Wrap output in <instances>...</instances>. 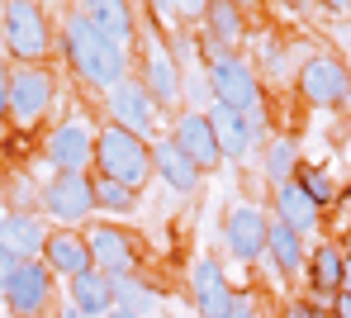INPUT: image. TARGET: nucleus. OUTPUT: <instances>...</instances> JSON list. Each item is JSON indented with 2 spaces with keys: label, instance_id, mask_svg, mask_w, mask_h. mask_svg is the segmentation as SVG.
Masks as SVG:
<instances>
[{
  "label": "nucleus",
  "instance_id": "obj_1",
  "mask_svg": "<svg viewBox=\"0 0 351 318\" xmlns=\"http://www.w3.org/2000/svg\"><path fill=\"white\" fill-rule=\"evenodd\" d=\"M62 53H66L71 71H76L86 86H95V90H114L123 76H133V53L119 48V43H110L81 10H71V14L62 19Z\"/></svg>",
  "mask_w": 351,
  "mask_h": 318
},
{
  "label": "nucleus",
  "instance_id": "obj_2",
  "mask_svg": "<svg viewBox=\"0 0 351 318\" xmlns=\"http://www.w3.org/2000/svg\"><path fill=\"white\" fill-rule=\"evenodd\" d=\"M90 167H95V176H110L138 195L152 181V143L119 124H105L95 128V162Z\"/></svg>",
  "mask_w": 351,
  "mask_h": 318
},
{
  "label": "nucleus",
  "instance_id": "obj_3",
  "mask_svg": "<svg viewBox=\"0 0 351 318\" xmlns=\"http://www.w3.org/2000/svg\"><path fill=\"white\" fill-rule=\"evenodd\" d=\"M204 81H209V95L219 100V105H228V110H242V114H252V110H261L266 105V95H261V76H256V66L247 62V58H237L228 48H219V43H204Z\"/></svg>",
  "mask_w": 351,
  "mask_h": 318
},
{
  "label": "nucleus",
  "instance_id": "obj_4",
  "mask_svg": "<svg viewBox=\"0 0 351 318\" xmlns=\"http://www.w3.org/2000/svg\"><path fill=\"white\" fill-rule=\"evenodd\" d=\"M58 105V76L48 62L10 66V119L19 128H38Z\"/></svg>",
  "mask_w": 351,
  "mask_h": 318
},
{
  "label": "nucleus",
  "instance_id": "obj_5",
  "mask_svg": "<svg viewBox=\"0 0 351 318\" xmlns=\"http://www.w3.org/2000/svg\"><path fill=\"white\" fill-rule=\"evenodd\" d=\"M0 34H5L10 58H19V62H43L53 53V24L43 14V5H34V0H5Z\"/></svg>",
  "mask_w": 351,
  "mask_h": 318
},
{
  "label": "nucleus",
  "instance_id": "obj_6",
  "mask_svg": "<svg viewBox=\"0 0 351 318\" xmlns=\"http://www.w3.org/2000/svg\"><path fill=\"white\" fill-rule=\"evenodd\" d=\"M43 219H53L58 228H81L90 214H95V176L90 171H53L43 181Z\"/></svg>",
  "mask_w": 351,
  "mask_h": 318
},
{
  "label": "nucleus",
  "instance_id": "obj_7",
  "mask_svg": "<svg viewBox=\"0 0 351 318\" xmlns=\"http://www.w3.org/2000/svg\"><path fill=\"white\" fill-rule=\"evenodd\" d=\"M138 38H143V53H138V81H143V90L152 95L157 110H180L185 105V71L176 66L171 48L157 34H143V29H138Z\"/></svg>",
  "mask_w": 351,
  "mask_h": 318
},
{
  "label": "nucleus",
  "instance_id": "obj_8",
  "mask_svg": "<svg viewBox=\"0 0 351 318\" xmlns=\"http://www.w3.org/2000/svg\"><path fill=\"white\" fill-rule=\"evenodd\" d=\"M294 90L313 110H342L351 100V71L337 53H313L308 62H299V71H294Z\"/></svg>",
  "mask_w": 351,
  "mask_h": 318
},
{
  "label": "nucleus",
  "instance_id": "obj_9",
  "mask_svg": "<svg viewBox=\"0 0 351 318\" xmlns=\"http://www.w3.org/2000/svg\"><path fill=\"white\" fill-rule=\"evenodd\" d=\"M86 247H90V266L100 271V276H110V280H123V276H138V238L133 233H123L114 223H90L86 228Z\"/></svg>",
  "mask_w": 351,
  "mask_h": 318
},
{
  "label": "nucleus",
  "instance_id": "obj_10",
  "mask_svg": "<svg viewBox=\"0 0 351 318\" xmlns=\"http://www.w3.org/2000/svg\"><path fill=\"white\" fill-rule=\"evenodd\" d=\"M58 276L43 266V261H19L14 266V276H10V285H5V309L14 318H43L53 309V285Z\"/></svg>",
  "mask_w": 351,
  "mask_h": 318
},
{
  "label": "nucleus",
  "instance_id": "obj_11",
  "mask_svg": "<svg viewBox=\"0 0 351 318\" xmlns=\"http://www.w3.org/2000/svg\"><path fill=\"white\" fill-rule=\"evenodd\" d=\"M105 110H110V124L128 128V133H138V138H147L152 143V133H157V105H152V95L143 90V81L138 76H123L114 90H105Z\"/></svg>",
  "mask_w": 351,
  "mask_h": 318
},
{
  "label": "nucleus",
  "instance_id": "obj_12",
  "mask_svg": "<svg viewBox=\"0 0 351 318\" xmlns=\"http://www.w3.org/2000/svg\"><path fill=\"white\" fill-rule=\"evenodd\" d=\"M43 152H48L53 171H90V162H95V124L81 119V114L62 119V124L48 133Z\"/></svg>",
  "mask_w": 351,
  "mask_h": 318
},
{
  "label": "nucleus",
  "instance_id": "obj_13",
  "mask_svg": "<svg viewBox=\"0 0 351 318\" xmlns=\"http://www.w3.org/2000/svg\"><path fill=\"white\" fill-rule=\"evenodd\" d=\"M266 228H271V214L252 199H242L228 209L223 219V243H228V256L233 261H261L266 256Z\"/></svg>",
  "mask_w": 351,
  "mask_h": 318
},
{
  "label": "nucleus",
  "instance_id": "obj_14",
  "mask_svg": "<svg viewBox=\"0 0 351 318\" xmlns=\"http://www.w3.org/2000/svg\"><path fill=\"white\" fill-rule=\"evenodd\" d=\"M190 299L199 318H228L233 314V285L219 256H199L190 266Z\"/></svg>",
  "mask_w": 351,
  "mask_h": 318
},
{
  "label": "nucleus",
  "instance_id": "obj_15",
  "mask_svg": "<svg viewBox=\"0 0 351 318\" xmlns=\"http://www.w3.org/2000/svg\"><path fill=\"white\" fill-rule=\"evenodd\" d=\"M171 138L176 147L199 167V171H214V167H223V147H219V138H214V128H209V119L199 114V110H180L171 124Z\"/></svg>",
  "mask_w": 351,
  "mask_h": 318
},
{
  "label": "nucleus",
  "instance_id": "obj_16",
  "mask_svg": "<svg viewBox=\"0 0 351 318\" xmlns=\"http://www.w3.org/2000/svg\"><path fill=\"white\" fill-rule=\"evenodd\" d=\"M48 219L34 214V209H10L0 219V247L14 256V261H43V247H48Z\"/></svg>",
  "mask_w": 351,
  "mask_h": 318
},
{
  "label": "nucleus",
  "instance_id": "obj_17",
  "mask_svg": "<svg viewBox=\"0 0 351 318\" xmlns=\"http://www.w3.org/2000/svg\"><path fill=\"white\" fill-rule=\"evenodd\" d=\"M152 176H157L162 186H171L176 195H195V191H199V181H204V171L176 147L167 133L152 138Z\"/></svg>",
  "mask_w": 351,
  "mask_h": 318
},
{
  "label": "nucleus",
  "instance_id": "obj_18",
  "mask_svg": "<svg viewBox=\"0 0 351 318\" xmlns=\"http://www.w3.org/2000/svg\"><path fill=\"white\" fill-rule=\"evenodd\" d=\"M81 14L110 38L119 48H128V43H138V14H133V0H81Z\"/></svg>",
  "mask_w": 351,
  "mask_h": 318
},
{
  "label": "nucleus",
  "instance_id": "obj_19",
  "mask_svg": "<svg viewBox=\"0 0 351 318\" xmlns=\"http://www.w3.org/2000/svg\"><path fill=\"white\" fill-rule=\"evenodd\" d=\"M271 219H280L285 228H294L299 238H313L318 228H323V209L308 199V195L299 191V181H285V186H276V199H271Z\"/></svg>",
  "mask_w": 351,
  "mask_h": 318
},
{
  "label": "nucleus",
  "instance_id": "obj_20",
  "mask_svg": "<svg viewBox=\"0 0 351 318\" xmlns=\"http://www.w3.org/2000/svg\"><path fill=\"white\" fill-rule=\"evenodd\" d=\"M204 119L214 128V138H219V147H223V162H242L252 147H256V138H252V124H247V114L242 110H228V105H209L204 110Z\"/></svg>",
  "mask_w": 351,
  "mask_h": 318
},
{
  "label": "nucleus",
  "instance_id": "obj_21",
  "mask_svg": "<svg viewBox=\"0 0 351 318\" xmlns=\"http://www.w3.org/2000/svg\"><path fill=\"white\" fill-rule=\"evenodd\" d=\"M43 266L53 276H81L90 271V247H86V233L81 228H53L48 233V247H43Z\"/></svg>",
  "mask_w": 351,
  "mask_h": 318
},
{
  "label": "nucleus",
  "instance_id": "obj_22",
  "mask_svg": "<svg viewBox=\"0 0 351 318\" xmlns=\"http://www.w3.org/2000/svg\"><path fill=\"white\" fill-rule=\"evenodd\" d=\"M308 290L313 309H332V295L342 290V243H318L308 256Z\"/></svg>",
  "mask_w": 351,
  "mask_h": 318
},
{
  "label": "nucleus",
  "instance_id": "obj_23",
  "mask_svg": "<svg viewBox=\"0 0 351 318\" xmlns=\"http://www.w3.org/2000/svg\"><path fill=\"white\" fill-rule=\"evenodd\" d=\"M266 261L276 266V276L280 280H299L304 271H308V261H304V238L285 228L280 219H271V228H266Z\"/></svg>",
  "mask_w": 351,
  "mask_h": 318
},
{
  "label": "nucleus",
  "instance_id": "obj_24",
  "mask_svg": "<svg viewBox=\"0 0 351 318\" xmlns=\"http://www.w3.org/2000/svg\"><path fill=\"white\" fill-rule=\"evenodd\" d=\"M199 24H204V43H219L228 53H237V43L247 38V14L237 10L233 0H209Z\"/></svg>",
  "mask_w": 351,
  "mask_h": 318
},
{
  "label": "nucleus",
  "instance_id": "obj_25",
  "mask_svg": "<svg viewBox=\"0 0 351 318\" xmlns=\"http://www.w3.org/2000/svg\"><path fill=\"white\" fill-rule=\"evenodd\" d=\"M71 309L86 314V318H105L114 309V280L100 276L95 266L81 271V276H71Z\"/></svg>",
  "mask_w": 351,
  "mask_h": 318
},
{
  "label": "nucleus",
  "instance_id": "obj_26",
  "mask_svg": "<svg viewBox=\"0 0 351 318\" xmlns=\"http://www.w3.org/2000/svg\"><path fill=\"white\" fill-rule=\"evenodd\" d=\"M299 167H304V157H299V138H294V133L266 138V147H261V171H266V186H271V191L285 186V181H294Z\"/></svg>",
  "mask_w": 351,
  "mask_h": 318
},
{
  "label": "nucleus",
  "instance_id": "obj_27",
  "mask_svg": "<svg viewBox=\"0 0 351 318\" xmlns=\"http://www.w3.org/2000/svg\"><path fill=\"white\" fill-rule=\"evenodd\" d=\"M114 309H128V314L138 318H152L162 309V290L152 285V280H143V276H123L114 280Z\"/></svg>",
  "mask_w": 351,
  "mask_h": 318
},
{
  "label": "nucleus",
  "instance_id": "obj_28",
  "mask_svg": "<svg viewBox=\"0 0 351 318\" xmlns=\"http://www.w3.org/2000/svg\"><path fill=\"white\" fill-rule=\"evenodd\" d=\"M294 181H299V191L308 195L318 209H328V204L337 199V181H332V171H328V167H299V171H294Z\"/></svg>",
  "mask_w": 351,
  "mask_h": 318
},
{
  "label": "nucleus",
  "instance_id": "obj_29",
  "mask_svg": "<svg viewBox=\"0 0 351 318\" xmlns=\"http://www.w3.org/2000/svg\"><path fill=\"white\" fill-rule=\"evenodd\" d=\"M95 209H105V214H133L138 195L128 191V186H119V181H110V176H95Z\"/></svg>",
  "mask_w": 351,
  "mask_h": 318
},
{
  "label": "nucleus",
  "instance_id": "obj_30",
  "mask_svg": "<svg viewBox=\"0 0 351 318\" xmlns=\"http://www.w3.org/2000/svg\"><path fill=\"white\" fill-rule=\"evenodd\" d=\"M185 100H190V110H199V114L214 105V95H209V81H204V66L185 71Z\"/></svg>",
  "mask_w": 351,
  "mask_h": 318
},
{
  "label": "nucleus",
  "instance_id": "obj_31",
  "mask_svg": "<svg viewBox=\"0 0 351 318\" xmlns=\"http://www.w3.org/2000/svg\"><path fill=\"white\" fill-rule=\"evenodd\" d=\"M256 62H261L266 76H280V71H285V48H280V38H261V58H256Z\"/></svg>",
  "mask_w": 351,
  "mask_h": 318
},
{
  "label": "nucleus",
  "instance_id": "obj_32",
  "mask_svg": "<svg viewBox=\"0 0 351 318\" xmlns=\"http://www.w3.org/2000/svg\"><path fill=\"white\" fill-rule=\"evenodd\" d=\"M323 314H328V309H313L308 299H290V304L280 309V318H323Z\"/></svg>",
  "mask_w": 351,
  "mask_h": 318
},
{
  "label": "nucleus",
  "instance_id": "obj_33",
  "mask_svg": "<svg viewBox=\"0 0 351 318\" xmlns=\"http://www.w3.org/2000/svg\"><path fill=\"white\" fill-rule=\"evenodd\" d=\"M10 119V62L0 58V124Z\"/></svg>",
  "mask_w": 351,
  "mask_h": 318
},
{
  "label": "nucleus",
  "instance_id": "obj_34",
  "mask_svg": "<svg viewBox=\"0 0 351 318\" xmlns=\"http://www.w3.org/2000/svg\"><path fill=\"white\" fill-rule=\"evenodd\" d=\"M228 318H256V299L242 295V290H233V314H228Z\"/></svg>",
  "mask_w": 351,
  "mask_h": 318
},
{
  "label": "nucleus",
  "instance_id": "obj_35",
  "mask_svg": "<svg viewBox=\"0 0 351 318\" xmlns=\"http://www.w3.org/2000/svg\"><path fill=\"white\" fill-rule=\"evenodd\" d=\"M209 0H176V19H199Z\"/></svg>",
  "mask_w": 351,
  "mask_h": 318
},
{
  "label": "nucleus",
  "instance_id": "obj_36",
  "mask_svg": "<svg viewBox=\"0 0 351 318\" xmlns=\"http://www.w3.org/2000/svg\"><path fill=\"white\" fill-rule=\"evenodd\" d=\"M328 314H332V318H351V295H347V290L332 295V309H328Z\"/></svg>",
  "mask_w": 351,
  "mask_h": 318
},
{
  "label": "nucleus",
  "instance_id": "obj_37",
  "mask_svg": "<svg viewBox=\"0 0 351 318\" xmlns=\"http://www.w3.org/2000/svg\"><path fill=\"white\" fill-rule=\"evenodd\" d=\"M14 266H19V261L0 247V295H5V285H10V276H14Z\"/></svg>",
  "mask_w": 351,
  "mask_h": 318
},
{
  "label": "nucleus",
  "instance_id": "obj_38",
  "mask_svg": "<svg viewBox=\"0 0 351 318\" xmlns=\"http://www.w3.org/2000/svg\"><path fill=\"white\" fill-rule=\"evenodd\" d=\"M342 290L351 295V252H342Z\"/></svg>",
  "mask_w": 351,
  "mask_h": 318
},
{
  "label": "nucleus",
  "instance_id": "obj_39",
  "mask_svg": "<svg viewBox=\"0 0 351 318\" xmlns=\"http://www.w3.org/2000/svg\"><path fill=\"white\" fill-rule=\"evenodd\" d=\"M323 10H332V14H347L351 0H323Z\"/></svg>",
  "mask_w": 351,
  "mask_h": 318
},
{
  "label": "nucleus",
  "instance_id": "obj_40",
  "mask_svg": "<svg viewBox=\"0 0 351 318\" xmlns=\"http://www.w3.org/2000/svg\"><path fill=\"white\" fill-rule=\"evenodd\" d=\"M237 10H242V14H247V10H256V5H261V0H233Z\"/></svg>",
  "mask_w": 351,
  "mask_h": 318
},
{
  "label": "nucleus",
  "instance_id": "obj_41",
  "mask_svg": "<svg viewBox=\"0 0 351 318\" xmlns=\"http://www.w3.org/2000/svg\"><path fill=\"white\" fill-rule=\"evenodd\" d=\"M105 318H138V314H128V309H110Z\"/></svg>",
  "mask_w": 351,
  "mask_h": 318
},
{
  "label": "nucleus",
  "instance_id": "obj_42",
  "mask_svg": "<svg viewBox=\"0 0 351 318\" xmlns=\"http://www.w3.org/2000/svg\"><path fill=\"white\" fill-rule=\"evenodd\" d=\"M34 5H43V10H48V5H53V0H34Z\"/></svg>",
  "mask_w": 351,
  "mask_h": 318
},
{
  "label": "nucleus",
  "instance_id": "obj_43",
  "mask_svg": "<svg viewBox=\"0 0 351 318\" xmlns=\"http://www.w3.org/2000/svg\"><path fill=\"white\" fill-rule=\"evenodd\" d=\"M347 19H351V10H347Z\"/></svg>",
  "mask_w": 351,
  "mask_h": 318
},
{
  "label": "nucleus",
  "instance_id": "obj_44",
  "mask_svg": "<svg viewBox=\"0 0 351 318\" xmlns=\"http://www.w3.org/2000/svg\"><path fill=\"white\" fill-rule=\"evenodd\" d=\"M0 219H5V214H0Z\"/></svg>",
  "mask_w": 351,
  "mask_h": 318
}]
</instances>
